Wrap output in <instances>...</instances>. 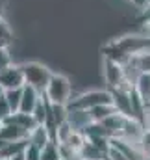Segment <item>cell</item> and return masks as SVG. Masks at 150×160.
<instances>
[{"label":"cell","mask_w":150,"mask_h":160,"mask_svg":"<svg viewBox=\"0 0 150 160\" xmlns=\"http://www.w3.org/2000/svg\"><path fill=\"white\" fill-rule=\"evenodd\" d=\"M43 97H45V101L50 102V104L67 106L69 99L73 97V86H71V80L67 78L65 75L52 73L50 78H48V82H46V86H45Z\"/></svg>","instance_id":"cell-1"},{"label":"cell","mask_w":150,"mask_h":160,"mask_svg":"<svg viewBox=\"0 0 150 160\" xmlns=\"http://www.w3.org/2000/svg\"><path fill=\"white\" fill-rule=\"evenodd\" d=\"M100 104H111V91L108 89H91L85 93H80L78 97L69 99L67 108H80V110H91Z\"/></svg>","instance_id":"cell-2"},{"label":"cell","mask_w":150,"mask_h":160,"mask_svg":"<svg viewBox=\"0 0 150 160\" xmlns=\"http://www.w3.org/2000/svg\"><path fill=\"white\" fill-rule=\"evenodd\" d=\"M21 69H22V75H24V84L35 88L39 93H43L46 82H48L50 75H52V71H50L46 65L39 63V62H28V63H22Z\"/></svg>","instance_id":"cell-3"},{"label":"cell","mask_w":150,"mask_h":160,"mask_svg":"<svg viewBox=\"0 0 150 160\" xmlns=\"http://www.w3.org/2000/svg\"><path fill=\"white\" fill-rule=\"evenodd\" d=\"M104 80L106 84L115 89V88H120L126 78H124V67L122 63L115 62V60H110V58H104Z\"/></svg>","instance_id":"cell-4"},{"label":"cell","mask_w":150,"mask_h":160,"mask_svg":"<svg viewBox=\"0 0 150 160\" xmlns=\"http://www.w3.org/2000/svg\"><path fill=\"white\" fill-rule=\"evenodd\" d=\"M0 86L2 89H19L24 86V75L21 65L11 63L7 69L0 71Z\"/></svg>","instance_id":"cell-5"},{"label":"cell","mask_w":150,"mask_h":160,"mask_svg":"<svg viewBox=\"0 0 150 160\" xmlns=\"http://www.w3.org/2000/svg\"><path fill=\"white\" fill-rule=\"evenodd\" d=\"M65 121L73 127V130H78V132H83L87 128V125L93 123L89 112L87 110H80V108H67Z\"/></svg>","instance_id":"cell-6"},{"label":"cell","mask_w":150,"mask_h":160,"mask_svg":"<svg viewBox=\"0 0 150 160\" xmlns=\"http://www.w3.org/2000/svg\"><path fill=\"white\" fill-rule=\"evenodd\" d=\"M43 97V93H39L35 88L24 84L21 88V106H19V112H24V114H32V110L35 108L37 101Z\"/></svg>","instance_id":"cell-7"},{"label":"cell","mask_w":150,"mask_h":160,"mask_svg":"<svg viewBox=\"0 0 150 160\" xmlns=\"http://www.w3.org/2000/svg\"><path fill=\"white\" fill-rule=\"evenodd\" d=\"M132 88H134V91L137 93V97L141 99V102L147 108L150 104V73H139L134 80Z\"/></svg>","instance_id":"cell-8"},{"label":"cell","mask_w":150,"mask_h":160,"mask_svg":"<svg viewBox=\"0 0 150 160\" xmlns=\"http://www.w3.org/2000/svg\"><path fill=\"white\" fill-rule=\"evenodd\" d=\"M28 132L9 121H2L0 125V140L2 142H19V140H26Z\"/></svg>","instance_id":"cell-9"},{"label":"cell","mask_w":150,"mask_h":160,"mask_svg":"<svg viewBox=\"0 0 150 160\" xmlns=\"http://www.w3.org/2000/svg\"><path fill=\"white\" fill-rule=\"evenodd\" d=\"M28 143L30 145H35L37 149H43L48 142H52V138H50V132H48V128L45 127V125H35L30 132H28Z\"/></svg>","instance_id":"cell-10"},{"label":"cell","mask_w":150,"mask_h":160,"mask_svg":"<svg viewBox=\"0 0 150 160\" xmlns=\"http://www.w3.org/2000/svg\"><path fill=\"white\" fill-rule=\"evenodd\" d=\"M128 63L134 67L135 73H150V48L134 54V56L128 60Z\"/></svg>","instance_id":"cell-11"},{"label":"cell","mask_w":150,"mask_h":160,"mask_svg":"<svg viewBox=\"0 0 150 160\" xmlns=\"http://www.w3.org/2000/svg\"><path fill=\"white\" fill-rule=\"evenodd\" d=\"M80 157H82V160H104L106 151L85 138V142H83V145L80 149Z\"/></svg>","instance_id":"cell-12"},{"label":"cell","mask_w":150,"mask_h":160,"mask_svg":"<svg viewBox=\"0 0 150 160\" xmlns=\"http://www.w3.org/2000/svg\"><path fill=\"white\" fill-rule=\"evenodd\" d=\"M28 145V140H19V142H6L0 147V160H9L17 153H22L24 147Z\"/></svg>","instance_id":"cell-13"},{"label":"cell","mask_w":150,"mask_h":160,"mask_svg":"<svg viewBox=\"0 0 150 160\" xmlns=\"http://www.w3.org/2000/svg\"><path fill=\"white\" fill-rule=\"evenodd\" d=\"M6 121L17 125V127H21V128H24L26 132H30V130L35 127V121L32 118V114H24V112H15V114H11Z\"/></svg>","instance_id":"cell-14"},{"label":"cell","mask_w":150,"mask_h":160,"mask_svg":"<svg viewBox=\"0 0 150 160\" xmlns=\"http://www.w3.org/2000/svg\"><path fill=\"white\" fill-rule=\"evenodd\" d=\"M87 112H89L91 119L95 121V123H100V121H104L106 118H110L111 114H115L117 110L113 108V104H100V106H95V108H91Z\"/></svg>","instance_id":"cell-15"},{"label":"cell","mask_w":150,"mask_h":160,"mask_svg":"<svg viewBox=\"0 0 150 160\" xmlns=\"http://www.w3.org/2000/svg\"><path fill=\"white\" fill-rule=\"evenodd\" d=\"M46 114H48V102L45 101V97H41L35 104V108L32 110V118L35 121V125H45Z\"/></svg>","instance_id":"cell-16"},{"label":"cell","mask_w":150,"mask_h":160,"mask_svg":"<svg viewBox=\"0 0 150 160\" xmlns=\"http://www.w3.org/2000/svg\"><path fill=\"white\" fill-rule=\"evenodd\" d=\"M4 99H6L11 114L19 112V106H21V88L19 89H4Z\"/></svg>","instance_id":"cell-17"},{"label":"cell","mask_w":150,"mask_h":160,"mask_svg":"<svg viewBox=\"0 0 150 160\" xmlns=\"http://www.w3.org/2000/svg\"><path fill=\"white\" fill-rule=\"evenodd\" d=\"M58 155H59V160H82L80 151L71 149L65 143H58Z\"/></svg>","instance_id":"cell-18"},{"label":"cell","mask_w":150,"mask_h":160,"mask_svg":"<svg viewBox=\"0 0 150 160\" xmlns=\"http://www.w3.org/2000/svg\"><path fill=\"white\" fill-rule=\"evenodd\" d=\"M39 160H59L58 155V143L56 142H48L43 149H41V157Z\"/></svg>","instance_id":"cell-19"},{"label":"cell","mask_w":150,"mask_h":160,"mask_svg":"<svg viewBox=\"0 0 150 160\" xmlns=\"http://www.w3.org/2000/svg\"><path fill=\"white\" fill-rule=\"evenodd\" d=\"M83 142H85V136H83V132L73 130V132H71V136L67 138L65 145H69L71 149H76V151H80V149H82V145H83Z\"/></svg>","instance_id":"cell-20"},{"label":"cell","mask_w":150,"mask_h":160,"mask_svg":"<svg viewBox=\"0 0 150 160\" xmlns=\"http://www.w3.org/2000/svg\"><path fill=\"white\" fill-rule=\"evenodd\" d=\"M11 38H13V32H11V28L7 24V21L0 15V43L9 45L11 43Z\"/></svg>","instance_id":"cell-21"},{"label":"cell","mask_w":150,"mask_h":160,"mask_svg":"<svg viewBox=\"0 0 150 160\" xmlns=\"http://www.w3.org/2000/svg\"><path fill=\"white\" fill-rule=\"evenodd\" d=\"M11 63H13V58H11V52H9V45H2L0 47V71L7 69Z\"/></svg>","instance_id":"cell-22"},{"label":"cell","mask_w":150,"mask_h":160,"mask_svg":"<svg viewBox=\"0 0 150 160\" xmlns=\"http://www.w3.org/2000/svg\"><path fill=\"white\" fill-rule=\"evenodd\" d=\"M139 149L148 157L150 155V128H145L143 130V134H141V138H139Z\"/></svg>","instance_id":"cell-23"},{"label":"cell","mask_w":150,"mask_h":160,"mask_svg":"<svg viewBox=\"0 0 150 160\" xmlns=\"http://www.w3.org/2000/svg\"><path fill=\"white\" fill-rule=\"evenodd\" d=\"M41 157V149H37L35 145H26L24 147V160H39Z\"/></svg>","instance_id":"cell-24"},{"label":"cell","mask_w":150,"mask_h":160,"mask_svg":"<svg viewBox=\"0 0 150 160\" xmlns=\"http://www.w3.org/2000/svg\"><path fill=\"white\" fill-rule=\"evenodd\" d=\"M106 157H108L110 160H128V158H126V155H124L122 151H119V149H117V147H113V145H108Z\"/></svg>","instance_id":"cell-25"},{"label":"cell","mask_w":150,"mask_h":160,"mask_svg":"<svg viewBox=\"0 0 150 160\" xmlns=\"http://www.w3.org/2000/svg\"><path fill=\"white\" fill-rule=\"evenodd\" d=\"M9 116H11V110H9V106L4 99V93H2V97H0V121H6Z\"/></svg>","instance_id":"cell-26"},{"label":"cell","mask_w":150,"mask_h":160,"mask_svg":"<svg viewBox=\"0 0 150 160\" xmlns=\"http://www.w3.org/2000/svg\"><path fill=\"white\" fill-rule=\"evenodd\" d=\"M139 21H141V22L150 21V0H147V2L143 4V9H141V17H139Z\"/></svg>","instance_id":"cell-27"},{"label":"cell","mask_w":150,"mask_h":160,"mask_svg":"<svg viewBox=\"0 0 150 160\" xmlns=\"http://www.w3.org/2000/svg\"><path fill=\"white\" fill-rule=\"evenodd\" d=\"M141 24H143V34H141V36H145V38H148L150 39V21L141 22Z\"/></svg>","instance_id":"cell-28"},{"label":"cell","mask_w":150,"mask_h":160,"mask_svg":"<svg viewBox=\"0 0 150 160\" xmlns=\"http://www.w3.org/2000/svg\"><path fill=\"white\" fill-rule=\"evenodd\" d=\"M9 160H24V151H22V153H17L15 157H11Z\"/></svg>","instance_id":"cell-29"},{"label":"cell","mask_w":150,"mask_h":160,"mask_svg":"<svg viewBox=\"0 0 150 160\" xmlns=\"http://www.w3.org/2000/svg\"><path fill=\"white\" fill-rule=\"evenodd\" d=\"M4 8H6V0H0V15H2V11H4Z\"/></svg>","instance_id":"cell-30"},{"label":"cell","mask_w":150,"mask_h":160,"mask_svg":"<svg viewBox=\"0 0 150 160\" xmlns=\"http://www.w3.org/2000/svg\"><path fill=\"white\" fill-rule=\"evenodd\" d=\"M132 2H135V4H145L147 0H132Z\"/></svg>","instance_id":"cell-31"},{"label":"cell","mask_w":150,"mask_h":160,"mask_svg":"<svg viewBox=\"0 0 150 160\" xmlns=\"http://www.w3.org/2000/svg\"><path fill=\"white\" fill-rule=\"evenodd\" d=\"M2 93H4V89H2V86H0V97H2Z\"/></svg>","instance_id":"cell-32"},{"label":"cell","mask_w":150,"mask_h":160,"mask_svg":"<svg viewBox=\"0 0 150 160\" xmlns=\"http://www.w3.org/2000/svg\"><path fill=\"white\" fill-rule=\"evenodd\" d=\"M0 125H2V121H0Z\"/></svg>","instance_id":"cell-33"}]
</instances>
